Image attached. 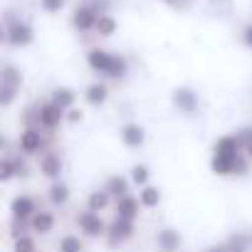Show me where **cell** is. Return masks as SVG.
Returning <instances> with one entry per match:
<instances>
[{"instance_id": "obj_1", "label": "cell", "mask_w": 252, "mask_h": 252, "mask_svg": "<svg viewBox=\"0 0 252 252\" xmlns=\"http://www.w3.org/2000/svg\"><path fill=\"white\" fill-rule=\"evenodd\" d=\"M134 235V222L131 220H121V218H114L111 222H106V245L114 250L119 245H124L126 240H129Z\"/></svg>"}, {"instance_id": "obj_2", "label": "cell", "mask_w": 252, "mask_h": 252, "mask_svg": "<svg viewBox=\"0 0 252 252\" xmlns=\"http://www.w3.org/2000/svg\"><path fill=\"white\" fill-rule=\"evenodd\" d=\"M40 119H42V129H45V131H55L57 126L64 121V109L57 106V104L50 99V101L40 104Z\"/></svg>"}, {"instance_id": "obj_3", "label": "cell", "mask_w": 252, "mask_h": 252, "mask_svg": "<svg viewBox=\"0 0 252 252\" xmlns=\"http://www.w3.org/2000/svg\"><path fill=\"white\" fill-rule=\"evenodd\" d=\"M45 129H25L20 134V151L23 154H40L45 151Z\"/></svg>"}, {"instance_id": "obj_4", "label": "cell", "mask_w": 252, "mask_h": 252, "mask_svg": "<svg viewBox=\"0 0 252 252\" xmlns=\"http://www.w3.org/2000/svg\"><path fill=\"white\" fill-rule=\"evenodd\" d=\"M77 225L82 227V232H87V235H92V237H96V235H106V222H101L99 215H96L94 210H84V213H79V215H77Z\"/></svg>"}, {"instance_id": "obj_5", "label": "cell", "mask_w": 252, "mask_h": 252, "mask_svg": "<svg viewBox=\"0 0 252 252\" xmlns=\"http://www.w3.org/2000/svg\"><path fill=\"white\" fill-rule=\"evenodd\" d=\"M141 208H144V205L139 203V198H134V195H124V198H119V200H116V218L136 222V218H139V210H141Z\"/></svg>"}, {"instance_id": "obj_6", "label": "cell", "mask_w": 252, "mask_h": 252, "mask_svg": "<svg viewBox=\"0 0 252 252\" xmlns=\"http://www.w3.org/2000/svg\"><path fill=\"white\" fill-rule=\"evenodd\" d=\"M35 213H37V205H35V200H32L30 195H18V198L13 200V215H15V218L30 220Z\"/></svg>"}, {"instance_id": "obj_7", "label": "cell", "mask_w": 252, "mask_h": 252, "mask_svg": "<svg viewBox=\"0 0 252 252\" xmlns=\"http://www.w3.org/2000/svg\"><path fill=\"white\" fill-rule=\"evenodd\" d=\"M121 141L129 146V149H139L144 144V129L139 124H126L121 129Z\"/></svg>"}, {"instance_id": "obj_8", "label": "cell", "mask_w": 252, "mask_h": 252, "mask_svg": "<svg viewBox=\"0 0 252 252\" xmlns=\"http://www.w3.org/2000/svg\"><path fill=\"white\" fill-rule=\"evenodd\" d=\"M104 190L111 195V198H124V195H131V190H129V181L126 178H121V176H109V181H106V186H104Z\"/></svg>"}, {"instance_id": "obj_9", "label": "cell", "mask_w": 252, "mask_h": 252, "mask_svg": "<svg viewBox=\"0 0 252 252\" xmlns=\"http://www.w3.org/2000/svg\"><path fill=\"white\" fill-rule=\"evenodd\" d=\"M173 104L181 109V111H186V114H190L195 106H198V96L190 92V89H178L176 94H173Z\"/></svg>"}, {"instance_id": "obj_10", "label": "cell", "mask_w": 252, "mask_h": 252, "mask_svg": "<svg viewBox=\"0 0 252 252\" xmlns=\"http://www.w3.org/2000/svg\"><path fill=\"white\" fill-rule=\"evenodd\" d=\"M40 168H42V173H45V176L57 178V176L62 173V161H60V156H57V154H45V156L40 158Z\"/></svg>"}, {"instance_id": "obj_11", "label": "cell", "mask_w": 252, "mask_h": 252, "mask_svg": "<svg viewBox=\"0 0 252 252\" xmlns=\"http://www.w3.org/2000/svg\"><path fill=\"white\" fill-rule=\"evenodd\" d=\"M30 227L35 230V232H50L52 227H55V215L52 213H35L32 218H30Z\"/></svg>"}, {"instance_id": "obj_12", "label": "cell", "mask_w": 252, "mask_h": 252, "mask_svg": "<svg viewBox=\"0 0 252 252\" xmlns=\"http://www.w3.org/2000/svg\"><path fill=\"white\" fill-rule=\"evenodd\" d=\"M156 242H158V247H161L163 252H176L178 245H181V235L173 232V230H161L158 237H156Z\"/></svg>"}, {"instance_id": "obj_13", "label": "cell", "mask_w": 252, "mask_h": 252, "mask_svg": "<svg viewBox=\"0 0 252 252\" xmlns=\"http://www.w3.org/2000/svg\"><path fill=\"white\" fill-rule=\"evenodd\" d=\"M111 64H114V57H109L106 52H92V55H89V67H92L94 72L109 74Z\"/></svg>"}, {"instance_id": "obj_14", "label": "cell", "mask_w": 252, "mask_h": 252, "mask_svg": "<svg viewBox=\"0 0 252 252\" xmlns=\"http://www.w3.org/2000/svg\"><path fill=\"white\" fill-rule=\"evenodd\" d=\"M52 101L67 111V109H72V106H74V101H77V94H74L72 89H67V87H60V89H55V94H52Z\"/></svg>"}, {"instance_id": "obj_15", "label": "cell", "mask_w": 252, "mask_h": 252, "mask_svg": "<svg viewBox=\"0 0 252 252\" xmlns=\"http://www.w3.org/2000/svg\"><path fill=\"white\" fill-rule=\"evenodd\" d=\"M109 203H111V195H109L106 190H96V193H92V195L87 198V210L99 213V210H106Z\"/></svg>"}, {"instance_id": "obj_16", "label": "cell", "mask_w": 252, "mask_h": 252, "mask_svg": "<svg viewBox=\"0 0 252 252\" xmlns=\"http://www.w3.org/2000/svg\"><path fill=\"white\" fill-rule=\"evenodd\" d=\"M106 94H109V89H106L104 84H92V87L87 89L84 99H87L92 106H96V104H104V101H106Z\"/></svg>"}, {"instance_id": "obj_17", "label": "cell", "mask_w": 252, "mask_h": 252, "mask_svg": "<svg viewBox=\"0 0 252 252\" xmlns=\"http://www.w3.org/2000/svg\"><path fill=\"white\" fill-rule=\"evenodd\" d=\"M139 203H141L144 208H156V205L161 203V193H158V188H151V186L141 188V193H139Z\"/></svg>"}, {"instance_id": "obj_18", "label": "cell", "mask_w": 252, "mask_h": 252, "mask_svg": "<svg viewBox=\"0 0 252 252\" xmlns=\"http://www.w3.org/2000/svg\"><path fill=\"white\" fill-rule=\"evenodd\" d=\"M67 198H69V190H67L64 183H52V186H50V200H52L55 205L67 203Z\"/></svg>"}, {"instance_id": "obj_19", "label": "cell", "mask_w": 252, "mask_h": 252, "mask_svg": "<svg viewBox=\"0 0 252 252\" xmlns=\"http://www.w3.org/2000/svg\"><path fill=\"white\" fill-rule=\"evenodd\" d=\"M60 252H82V242L77 235H67L60 240Z\"/></svg>"}, {"instance_id": "obj_20", "label": "cell", "mask_w": 252, "mask_h": 252, "mask_svg": "<svg viewBox=\"0 0 252 252\" xmlns=\"http://www.w3.org/2000/svg\"><path fill=\"white\" fill-rule=\"evenodd\" d=\"M15 252H37V247H35V240H32L30 235L15 237Z\"/></svg>"}, {"instance_id": "obj_21", "label": "cell", "mask_w": 252, "mask_h": 252, "mask_svg": "<svg viewBox=\"0 0 252 252\" xmlns=\"http://www.w3.org/2000/svg\"><path fill=\"white\" fill-rule=\"evenodd\" d=\"M131 181L139 183V186H146V181H149V168H146V166H134V168H131Z\"/></svg>"}, {"instance_id": "obj_22", "label": "cell", "mask_w": 252, "mask_h": 252, "mask_svg": "<svg viewBox=\"0 0 252 252\" xmlns=\"http://www.w3.org/2000/svg\"><path fill=\"white\" fill-rule=\"evenodd\" d=\"M126 74V62L121 60V57H114V64H111V69H109V77H124Z\"/></svg>"}, {"instance_id": "obj_23", "label": "cell", "mask_w": 252, "mask_h": 252, "mask_svg": "<svg viewBox=\"0 0 252 252\" xmlns=\"http://www.w3.org/2000/svg\"><path fill=\"white\" fill-rule=\"evenodd\" d=\"M79 119H82V111H77V109H72V111H69V116H67V121H69V124H74V121H79Z\"/></svg>"}]
</instances>
